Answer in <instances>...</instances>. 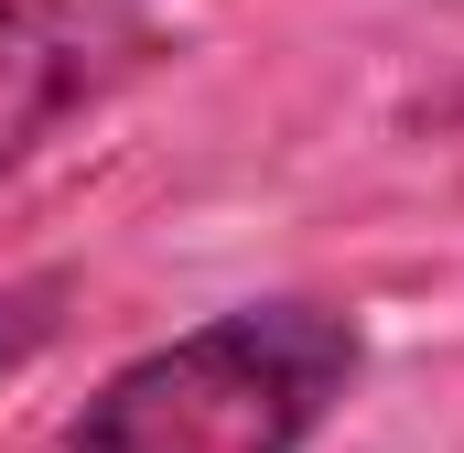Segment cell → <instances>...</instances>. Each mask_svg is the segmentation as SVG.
<instances>
[{"mask_svg": "<svg viewBox=\"0 0 464 453\" xmlns=\"http://www.w3.org/2000/svg\"><path fill=\"white\" fill-rule=\"evenodd\" d=\"M356 367H367V335L346 303L270 292L130 356L65 421L54 453H303L346 410Z\"/></svg>", "mask_w": 464, "mask_h": 453, "instance_id": "obj_1", "label": "cell"}, {"mask_svg": "<svg viewBox=\"0 0 464 453\" xmlns=\"http://www.w3.org/2000/svg\"><path fill=\"white\" fill-rule=\"evenodd\" d=\"M173 54L151 0H0V173Z\"/></svg>", "mask_w": 464, "mask_h": 453, "instance_id": "obj_2", "label": "cell"}, {"mask_svg": "<svg viewBox=\"0 0 464 453\" xmlns=\"http://www.w3.org/2000/svg\"><path fill=\"white\" fill-rule=\"evenodd\" d=\"M54 303H65V281H22V292H0V367L54 335Z\"/></svg>", "mask_w": 464, "mask_h": 453, "instance_id": "obj_3", "label": "cell"}]
</instances>
